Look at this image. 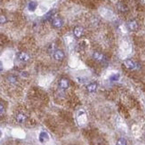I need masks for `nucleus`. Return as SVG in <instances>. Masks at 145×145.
Instances as JSON below:
<instances>
[{
	"instance_id": "obj_12",
	"label": "nucleus",
	"mask_w": 145,
	"mask_h": 145,
	"mask_svg": "<svg viewBox=\"0 0 145 145\" xmlns=\"http://www.w3.org/2000/svg\"><path fill=\"white\" fill-rule=\"evenodd\" d=\"M6 80L7 82L10 83V84L15 85L17 82H18V78H17L14 75H8L6 77Z\"/></svg>"
},
{
	"instance_id": "obj_6",
	"label": "nucleus",
	"mask_w": 145,
	"mask_h": 145,
	"mask_svg": "<svg viewBox=\"0 0 145 145\" xmlns=\"http://www.w3.org/2000/svg\"><path fill=\"white\" fill-rule=\"evenodd\" d=\"M53 58H55V60L58 61H62L63 59L65 57V55L64 53H63V51L61 50H55L53 52Z\"/></svg>"
},
{
	"instance_id": "obj_3",
	"label": "nucleus",
	"mask_w": 145,
	"mask_h": 145,
	"mask_svg": "<svg viewBox=\"0 0 145 145\" xmlns=\"http://www.w3.org/2000/svg\"><path fill=\"white\" fill-rule=\"evenodd\" d=\"M52 25H53V28L60 29L63 25V21L60 17H55V18H53V20H52Z\"/></svg>"
},
{
	"instance_id": "obj_7",
	"label": "nucleus",
	"mask_w": 145,
	"mask_h": 145,
	"mask_svg": "<svg viewBox=\"0 0 145 145\" xmlns=\"http://www.w3.org/2000/svg\"><path fill=\"white\" fill-rule=\"evenodd\" d=\"M73 33H74V36L76 38H79L83 36V34H84V29L80 26H78V27H76V28H74Z\"/></svg>"
},
{
	"instance_id": "obj_11",
	"label": "nucleus",
	"mask_w": 145,
	"mask_h": 145,
	"mask_svg": "<svg viewBox=\"0 0 145 145\" xmlns=\"http://www.w3.org/2000/svg\"><path fill=\"white\" fill-rule=\"evenodd\" d=\"M38 139H39V141H40V142H46V141H48L49 136H48L47 133L41 132L40 134H39V136H38Z\"/></svg>"
},
{
	"instance_id": "obj_5",
	"label": "nucleus",
	"mask_w": 145,
	"mask_h": 145,
	"mask_svg": "<svg viewBox=\"0 0 145 145\" xmlns=\"http://www.w3.org/2000/svg\"><path fill=\"white\" fill-rule=\"evenodd\" d=\"M59 87L61 88V89L62 90H67L69 87H70V81L68 79H66V78H61L60 80H59Z\"/></svg>"
},
{
	"instance_id": "obj_19",
	"label": "nucleus",
	"mask_w": 145,
	"mask_h": 145,
	"mask_svg": "<svg viewBox=\"0 0 145 145\" xmlns=\"http://www.w3.org/2000/svg\"><path fill=\"white\" fill-rule=\"evenodd\" d=\"M3 70V63L0 61V71H2Z\"/></svg>"
},
{
	"instance_id": "obj_16",
	"label": "nucleus",
	"mask_w": 145,
	"mask_h": 145,
	"mask_svg": "<svg viewBox=\"0 0 145 145\" xmlns=\"http://www.w3.org/2000/svg\"><path fill=\"white\" fill-rule=\"evenodd\" d=\"M117 8H119V11H121V12L126 11V7L123 4H117Z\"/></svg>"
},
{
	"instance_id": "obj_18",
	"label": "nucleus",
	"mask_w": 145,
	"mask_h": 145,
	"mask_svg": "<svg viewBox=\"0 0 145 145\" xmlns=\"http://www.w3.org/2000/svg\"><path fill=\"white\" fill-rule=\"evenodd\" d=\"M4 111H6V109H4V105L2 104V103H0V116L1 115H3Z\"/></svg>"
},
{
	"instance_id": "obj_4",
	"label": "nucleus",
	"mask_w": 145,
	"mask_h": 145,
	"mask_svg": "<svg viewBox=\"0 0 145 145\" xmlns=\"http://www.w3.org/2000/svg\"><path fill=\"white\" fill-rule=\"evenodd\" d=\"M17 59L21 62H26L29 60V55L25 52H19L17 53Z\"/></svg>"
},
{
	"instance_id": "obj_2",
	"label": "nucleus",
	"mask_w": 145,
	"mask_h": 145,
	"mask_svg": "<svg viewBox=\"0 0 145 145\" xmlns=\"http://www.w3.org/2000/svg\"><path fill=\"white\" fill-rule=\"evenodd\" d=\"M93 58H94V60H95L98 62H104L105 61H106V58H105V56L103 53H100V52H94V53H93Z\"/></svg>"
},
{
	"instance_id": "obj_9",
	"label": "nucleus",
	"mask_w": 145,
	"mask_h": 145,
	"mask_svg": "<svg viewBox=\"0 0 145 145\" xmlns=\"http://www.w3.org/2000/svg\"><path fill=\"white\" fill-rule=\"evenodd\" d=\"M127 28L131 31H135L138 29V23L136 21H130L127 23Z\"/></svg>"
},
{
	"instance_id": "obj_1",
	"label": "nucleus",
	"mask_w": 145,
	"mask_h": 145,
	"mask_svg": "<svg viewBox=\"0 0 145 145\" xmlns=\"http://www.w3.org/2000/svg\"><path fill=\"white\" fill-rule=\"evenodd\" d=\"M124 64L125 66L128 69V70H136V69L139 68V65L138 63L135 62V61H134L133 60H126L124 61Z\"/></svg>"
},
{
	"instance_id": "obj_20",
	"label": "nucleus",
	"mask_w": 145,
	"mask_h": 145,
	"mask_svg": "<svg viewBox=\"0 0 145 145\" xmlns=\"http://www.w3.org/2000/svg\"><path fill=\"white\" fill-rule=\"evenodd\" d=\"M2 135V132H1V130H0V136Z\"/></svg>"
},
{
	"instance_id": "obj_8",
	"label": "nucleus",
	"mask_w": 145,
	"mask_h": 145,
	"mask_svg": "<svg viewBox=\"0 0 145 145\" xmlns=\"http://www.w3.org/2000/svg\"><path fill=\"white\" fill-rule=\"evenodd\" d=\"M15 119H16V121L19 123V124H23V123L26 122L27 117H26V115L24 114V113L20 112V113H18V114L16 115Z\"/></svg>"
},
{
	"instance_id": "obj_10",
	"label": "nucleus",
	"mask_w": 145,
	"mask_h": 145,
	"mask_svg": "<svg viewBox=\"0 0 145 145\" xmlns=\"http://www.w3.org/2000/svg\"><path fill=\"white\" fill-rule=\"evenodd\" d=\"M97 88H98V84L96 82H92L87 85V92H89V93L95 92V91L97 90Z\"/></svg>"
},
{
	"instance_id": "obj_13",
	"label": "nucleus",
	"mask_w": 145,
	"mask_h": 145,
	"mask_svg": "<svg viewBox=\"0 0 145 145\" xmlns=\"http://www.w3.org/2000/svg\"><path fill=\"white\" fill-rule=\"evenodd\" d=\"M37 6H38V4H37V2H35V1H31V2H29V4H28V9H29L30 12H34V11L36 10Z\"/></svg>"
},
{
	"instance_id": "obj_15",
	"label": "nucleus",
	"mask_w": 145,
	"mask_h": 145,
	"mask_svg": "<svg viewBox=\"0 0 145 145\" xmlns=\"http://www.w3.org/2000/svg\"><path fill=\"white\" fill-rule=\"evenodd\" d=\"M119 78H120L119 74H114L110 78V81H117L119 79Z\"/></svg>"
},
{
	"instance_id": "obj_14",
	"label": "nucleus",
	"mask_w": 145,
	"mask_h": 145,
	"mask_svg": "<svg viewBox=\"0 0 145 145\" xmlns=\"http://www.w3.org/2000/svg\"><path fill=\"white\" fill-rule=\"evenodd\" d=\"M117 145H127V141L125 138H119L117 141Z\"/></svg>"
},
{
	"instance_id": "obj_17",
	"label": "nucleus",
	"mask_w": 145,
	"mask_h": 145,
	"mask_svg": "<svg viewBox=\"0 0 145 145\" xmlns=\"http://www.w3.org/2000/svg\"><path fill=\"white\" fill-rule=\"evenodd\" d=\"M6 21H7V20H6V16L1 15V14H0V24L6 22Z\"/></svg>"
}]
</instances>
